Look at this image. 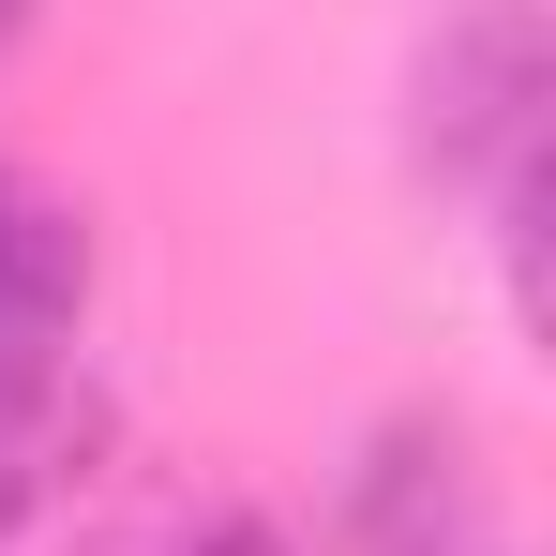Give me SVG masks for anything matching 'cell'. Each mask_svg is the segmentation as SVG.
Listing matches in <instances>:
<instances>
[{
  "mask_svg": "<svg viewBox=\"0 0 556 556\" xmlns=\"http://www.w3.org/2000/svg\"><path fill=\"white\" fill-rule=\"evenodd\" d=\"M15 30H30V0H0V46H15Z\"/></svg>",
  "mask_w": 556,
  "mask_h": 556,
  "instance_id": "5",
  "label": "cell"
},
{
  "mask_svg": "<svg viewBox=\"0 0 556 556\" xmlns=\"http://www.w3.org/2000/svg\"><path fill=\"white\" fill-rule=\"evenodd\" d=\"M91 437H105V406L61 376V391H30V406H0V542L15 527H46L76 481H91Z\"/></svg>",
  "mask_w": 556,
  "mask_h": 556,
  "instance_id": "3",
  "label": "cell"
},
{
  "mask_svg": "<svg viewBox=\"0 0 556 556\" xmlns=\"http://www.w3.org/2000/svg\"><path fill=\"white\" fill-rule=\"evenodd\" d=\"M542 76H556L542 0H466L406 76V166L421 181H496L511 151H542V105H556Z\"/></svg>",
  "mask_w": 556,
  "mask_h": 556,
  "instance_id": "1",
  "label": "cell"
},
{
  "mask_svg": "<svg viewBox=\"0 0 556 556\" xmlns=\"http://www.w3.org/2000/svg\"><path fill=\"white\" fill-rule=\"evenodd\" d=\"M105 556H301L271 527V511H166V527H136V542H105Z\"/></svg>",
  "mask_w": 556,
  "mask_h": 556,
  "instance_id": "4",
  "label": "cell"
},
{
  "mask_svg": "<svg viewBox=\"0 0 556 556\" xmlns=\"http://www.w3.org/2000/svg\"><path fill=\"white\" fill-rule=\"evenodd\" d=\"M76 316H91V226L30 181V166H0V406L61 391Z\"/></svg>",
  "mask_w": 556,
  "mask_h": 556,
  "instance_id": "2",
  "label": "cell"
}]
</instances>
